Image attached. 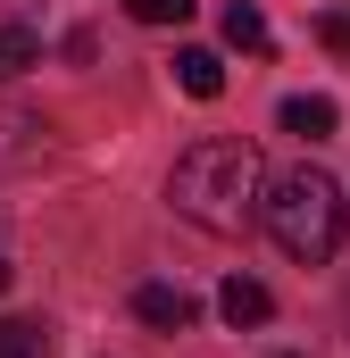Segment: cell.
<instances>
[{
	"mask_svg": "<svg viewBox=\"0 0 350 358\" xmlns=\"http://www.w3.org/2000/svg\"><path fill=\"white\" fill-rule=\"evenodd\" d=\"M175 84L192 92V100H217L225 92V59L217 50H175Z\"/></svg>",
	"mask_w": 350,
	"mask_h": 358,
	"instance_id": "8992f818",
	"label": "cell"
},
{
	"mask_svg": "<svg viewBox=\"0 0 350 358\" xmlns=\"http://www.w3.org/2000/svg\"><path fill=\"white\" fill-rule=\"evenodd\" d=\"M259 225H267V242H275L284 259L326 267V259L342 250V234H350V200H342V183L326 176V167H284V176H267V192H259Z\"/></svg>",
	"mask_w": 350,
	"mask_h": 358,
	"instance_id": "7a4b0ae2",
	"label": "cell"
},
{
	"mask_svg": "<svg viewBox=\"0 0 350 358\" xmlns=\"http://www.w3.org/2000/svg\"><path fill=\"white\" fill-rule=\"evenodd\" d=\"M25 67H42V34L34 25H0V84H17Z\"/></svg>",
	"mask_w": 350,
	"mask_h": 358,
	"instance_id": "52a82bcc",
	"label": "cell"
},
{
	"mask_svg": "<svg viewBox=\"0 0 350 358\" xmlns=\"http://www.w3.org/2000/svg\"><path fill=\"white\" fill-rule=\"evenodd\" d=\"M259 192H267V159H259V142H242V134L192 142L175 159V176H167L175 217H192L200 234H251L259 225Z\"/></svg>",
	"mask_w": 350,
	"mask_h": 358,
	"instance_id": "6da1fadb",
	"label": "cell"
},
{
	"mask_svg": "<svg viewBox=\"0 0 350 358\" xmlns=\"http://www.w3.org/2000/svg\"><path fill=\"white\" fill-rule=\"evenodd\" d=\"M284 358H300V350H284Z\"/></svg>",
	"mask_w": 350,
	"mask_h": 358,
	"instance_id": "4fadbf2b",
	"label": "cell"
},
{
	"mask_svg": "<svg viewBox=\"0 0 350 358\" xmlns=\"http://www.w3.org/2000/svg\"><path fill=\"white\" fill-rule=\"evenodd\" d=\"M317 42H326L334 59H350V17H342V8H326V17H317Z\"/></svg>",
	"mask_w": 350,
	"mask_h": 358,
	"instance_id": "8fae6325",
	"label": "cell"
},
{
	"mask_svg": "<svg viewBox=\"0 0 350 358\" xmlns=\"http://www.w3.org/2000/svg\"><path fill=\"white\" fill-rule=\"evenodd\" d=\"M334 125H342V108H334L326 92H292V100H284V134H300V142H326Z\"/></svg>",
	"mask_w": 350,
	"mask_h": 358,
	"instance_id": "5b68a950",
	"label": "cell"
},
{
	"mask_svg": "<svg viewBox=\"0 0 350 358\" xmlns=\"http://www.w3.org/2000/svg\"><path fill=\"white\" fill-rule=\"evenodd\" d=\"M217 317H225L234 334H242V325H267V317H275V292H267L259 275H225V283H217Z\"/></svg>",
	"mask_w": 350,
	"mask_h": 358,
	"instance_id": "3957f363",
	"label": "cell"
},
{
	"mask_svg": "<svg viewBox=\"0 0 350 358\" xmlns=\"http://www.w3.org/2000/svg\"><path fill=\"white\" fill-rule=\"evenodd\" d=\"M225 42H234V50H251V59L275 50V34H267V17L251 8V0H234V8H225Z\"/></svg>",
	"mask_w": 350,
	"mask_h": 358,
	"instance_id": "ba28073f",
	"label": "cell"
},
{
	"mask_svg": "<svg viewBox=\"0 0 350 358\" xmlns=\"http://www.w3.org/2000/svg\"><path fill=\"white\" fill-rule=\"evenodd\" d=\"M0 292H8V267H0Z\"/></svg>",
	"mask_w": 350,
	"mask_h": 358,
	"instance_id": "7c38bea8",
	"label": "cell"
},
{
	"mask_svg": "<svg viewBox=\"0 0 350 358\" xmlns=\"http://www.w3.org/2000/svg\"><path fill=\"white\" fill-rule=\"evenodd\" d=\"M134 317L159 325V334H183V325L200 317V300H192L183 283H142V292H134Z\"/></svg>",
	"mask_w": 350,
	"mask_h": 358,
	"instance_id": "277c9868",
	"label": "cell"
},
{
	"mask_svg": "<svg viewBox=\"0 0 350 358\" xmlns=\"http://www.w3.org/2000/svg\"><path fill=\"white\" fill-rule=\"evenodd\" d=\"M0 358H50V334H42L34 317H8V325H0Z\"/></svg>",
	"mask_w": 350,
	"mask_h": 358,
	"instance_id": "9c48e42d",
	"label": "cell"
},
{
	"mask_svg": "<svg viewBox=\"0 0 350 358\" xmlns=\"http://www.w3.org/2000/svg\"><path fill=\"white\" fill-rule=\"evenodd\" d=\"M125 17H134V25H183L192 0H125Z\"/></svg>",
	"mask_w": 350,
	"mask_h": 358,
	"instance_id": "30bf717a",
	"label": "cell"
}]
</instances>
